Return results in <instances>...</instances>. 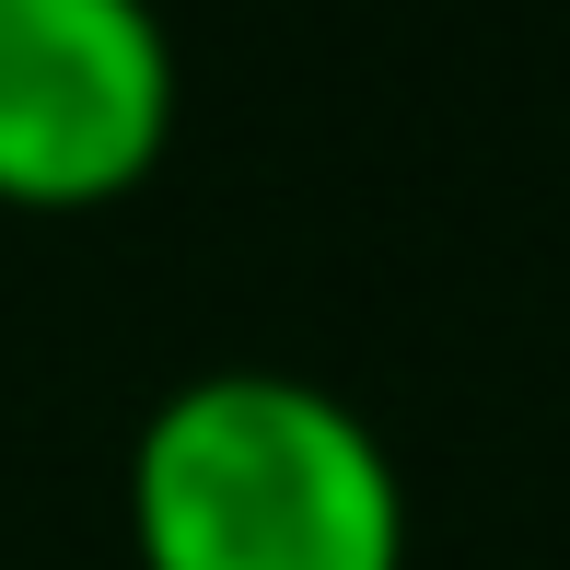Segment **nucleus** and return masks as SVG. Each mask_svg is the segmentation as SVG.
<instances>
[{
  "label": "nucleus",
  "mask_w": 570,
  "mask_h": 570,
  "mask_svg": "<svg viewBox=\"0 0 570 570\" xmlns=\"http://www.w3.org/2000/svg\"><path fill=\"white\" fill-rule=\"evenodd\" d=\"M140 570H407V478L338 384L222 361L128 443Z\"/></svg>",
  "instance_id": "f257e3e1"
},
{
  "label": "nucleus",
  "mask_w": 570,
  "mask_h": 570,
  "mask_svg": "<svg viewBox=\"0 0 570 570\" xmlns=\"http://www.w3.org/2000/svg\"><path fill=\"white\" fill-rule=\"evenodd\" d=\"M175 140V47L140 0H0V210H106Z\"/></svg>",
  "instance_id": "f03ea898"
}]
</instances>
